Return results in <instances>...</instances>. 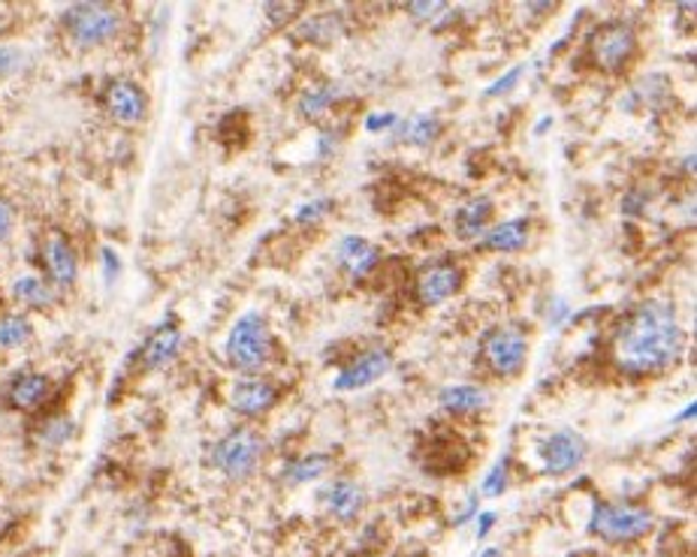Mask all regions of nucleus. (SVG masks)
Here are the masks:
<instances>
[{
  "mask_svg": "<svg viewBox=\"0 0 697 557\" xmlns=\"http://www.w3.org/2000/svg\"><path fill=\"white\" fill-rule=\"evenodd\" d=\"M686 347L676 307L662 298H646L620 319L613 332V359L628 377H655L674 368Z\"/></svg>",
  "mask_w": 697,
  "mask_h": 557,
  "instance_id": "1",
  "label": "nucleus"
},
{
  "mask_svg": "<svg viewBox=\"0 0 697 557\" xmlns=\"http://www.w3.org/2000/svg\"><path fill=\"white\" fill-rule=\"evenodd\" d=\"M655 530V515L637 503L597 501L589 515V534L610 546H631L641 543Z\"/></svg>",
  "mask_w": 697,
  "mask_h": 557,
  "instance_id": "2",
  "label": "nucleus"
},
{
  "mask_svg": "<svg viewBox=\"0 0 697 557\" xmlns=\"http://www.w3.org/2000/svg\"><path fill=\"white\" fill-rule=\"evenodd\" d=\"M223 353H227L230 368H236V371H260L266 361H269V356H272V335H269V323H266L263 314L248 311V314L236 319L230 335H227Z\"/></svg>",
  "mask_w": 697,
  "mask_h": 557,
  "instance_id": "3",
  "label": "nucleus"
},
{
  "mask_svg": "<svg viewBox=\"0 0 697 557\" xmlns=\"http://www.w3.org/2000/svg\"><path fill=\"white\" fill-rule=\"evenodd\" d=\"M61 24L79 49H97L118 36L122 12L110 3H73L61 15Z\"/></svg>",
  "mask_w": 697,
  "mask_h": 557,
  "instance_id": "4",
  "label": "nucleus"
},
{
  "mask_svg": "<svg viewBox=\"0 0 697 557\" xmlns=\"http://www.w3.org/2000/svg\"><path fill=\"white\" fill-rule=\"evenodd\" d=\"M263 459V438L254 428H236L211 449V464L232 482L248 480Z\"/></svg>",
  "mask_w": 697,
  "mask_h": 557,
  "instance_id": "5",
  "label": "nucleus"
},
{
  "mask_svg": "<svg viewBox=\"0 0 697 557\" xmlns=\"http://www.w3.org/2000/svg\"><path fill=\"white\" fill-rule=\"evenodd\" d=\"M637 52V33L625 22L601 24L592 33V57L604 73H622Z\"/></svg>",
  "mask_w": 697,
  "mask_h": 557,
  "instance_id": "6",
  "label": "nucleus"
},
{
  "mask_svg": "<svg viewBox=\"0 0 697 557\" xmlns=\"http://www.w3.org/2000/svg\"><path fill=\"white\" fill-rule=\"evenodd\" d=\"M483 356H487L489 368L501 377H517L526 368L529 359V340L520 328L501 326L492 328L483 338Z\"/></svg>",
  "mask_w": 697,
  "mask_h": 557,
  "instance_id": "7",
  "label": "nucleus"
},
{
  "mask_svg": "<svg viewBox=\"0 0 697 557\" xmlns=\"http://www.w3.org/2000/svg\"><path fill=\"white\" fill-rule=\"evenodd\" d=\"M589 443L583 440V434H576L571 428L553 431L550 438L543 440L541 449H538L543 473H550V476H568V473H574V470L583 467Z\"/></svg>",
  "mask_w": 697,
  "mask_h": 557,
  "instance_id": "8",
  "label": "nucleus"
},
{
  "mask_svg": "<svg viewBox=\"0 0 697 557\" xmlns=\"http://www.w3.org/2000/svg\"><path fill=\"white\" fill-rule=\"evenodd\" d=\"M465 274L456 263H435L429 269H423L417 274V284H414V295L423 307H438L444 305L447 298H454L459 290H462Z\"/></svg>",
  "mask_w": 697,
  "mask_h": 557,
  "instance_id": "9",
  "label": "nucleus"
},
{
  "mask_svg": "<svg viewBox=\"0 0 697 557\" xmlns=\"http://www.w3.org/2000/svg\"><path fill=\"white\" fill-rule=\"evenodd\" d=\"M103 106L110 112V118L124 124V127L143 124L145 115H148V97L131 78H112L103 91Z\"/></svg>",
  "mask_w": 697,
  "mask_h": 557,
  "instance_id": "10",
  "label": "nucleus"
},
{
  "mask_svg": "<svg viewBox=\"0 0 697 557\" xmlns=\"http://www.w3.org/2000/svg\"><path fill=\"white\" fill-rule=\"evenodd\" d=\"M389 368H393V353L384 350V347H372V350L360 353L351 365H344L335 377V389L339 392H360L381 377H387Z\"/></svg>",
  "mask_w": 697,
  "mask_h": 557,
  "instance_id": "11",
  "label": "nucleus"
},
{
  "mask_svg": "<svg viewBox=\"0 0 697 557\" xmlns=\"http://www.w3.org/2000/svg\"><path fill=\"white\" fill-rule=\"evenodd\" d=\"M43 269L45 281L58 290H70V286L79 281V260L73 244L61 235V232H52L49 239L43 241Z\"/></svg>",
  "mask_w": 697,
  "mask_h": 557,
  "instance_id": "12",
  "label": "nucleus"
},
{
  "mask_svg": "<svg viewBox=\"0 0 697 557\" xmlns=\"http://www.w3.org/2000/svg\"><path fill=\"white\" fill-rule=\"evenodd\" d=\"M278 404V389L269 380L251 377V380H239L230 389V407L239 416L257 419V416L269 413Z\"/></svg>",
  "mask_w": 697,
  "mask_h": 557,
  "instance_id": "13",
  "label": "nucleus"
},
{
  "mask_svg": "<svg viewBox=\"0 0 697 557\" xmlns=\"http://www.w3.org/2000/svg\"><path fill=\"white\" fill-rule=\"evenodd\" d=\"M178 350H181V328H178L176 319H166L148 335L143 350H139V359H143L145 371H160L176 359Z\"/></svg>",
  "mask_w": 697,
  "mask_h": 557,
  "instance_id": "14",
  "label": "nucleus"
},
{
  "mask_svg": "<svg viewBox=\"0 0 697 557\" xmlns=\"http://www.w3.org/2000/svg\"><path fill=\"white\" fill-rule=\"evenodd\" d=\"M321 497L323 506H326V513H330L335 522H342V525L360 518V513H363L365 506V492L354 480H335Z\"/></svg>",
  "mask_w": 697,
  "mask_h": 557,
  "instance_id": "15",
  "label": "nucleus"
},
{
  "mask_svg": "<svg viewBox=\"0 0 697 557\" xmlns=\"http://www.w3.org/2000/svg\"><path fill=\"white\" fill-rule=\"evenodd\" d=\"M49 392H52V380L45 374L24 371L10 382L7 398H10V407H15V410L33 413V410H40L49 401Z\"/></svg>",
  "mask_w": 697,
  "mask_h": 557,
  "instance_id": "16",
  "label": "nucleus"
},
{
  "mask_svg": "<svg viewBox=\"0 0 697 557\" xmlns=\"http://www.w3.org/2000/svg\"><path fill=\"white\" fill-rule=\"evenodd\" d=\"M335 260H339V265L351 277H365V274H372V269L381 263V251H377L372 241H365L363 235H347V239L339 241Z\"/></svg>",
  "mask_w": 697,
  "mask_h": 557,
  "instance_id": "17",
  "label": "nucleus"
},
{
  "mask_svg": "<svg viewBox=\"0 0 697 557\" xmlns=\"http://www.w3.org/2000/svg\"><path fill=\"white\" fill-rule=\"evenodd\" d=\"M438 401L447 413L454 416H471L480 413L483 407L489 404V395L480 389V386H471V382H456V386H447L438 395Z\"/></svg>",
  "mask_w": 697,
  "mask_h": 557,
  "instance_id": "18",
  "label": "nucleus"
},
{
  "mask_svg": "<svg viewBox=\"0 0 697 557\" xmlns=\"http://www.w3.org/2000/svg\"><path fill=\"white\" fill-rule=\"evenodd\" d=\"M529 244V220H504L483 232V248L498 253H517Z\"/></svg>",
  "mask_w": 697,
  "mask_h": 557,
  "instance_id": "19",
  "label": "nucleus"
},
{
  "mask_svg": "<svg viewBox=\"0 0 697 557\" xmlns=\"http://www.w3.org/2000/svg\"><path fill=\"white\" fill-rule=\"evenodd\" d=\"M489 220H492V199H471L456 211L454 230L459 239H480L489 230Z\"/></svg>",
  "mask_w": 697,
  "mask_h": 557,
  "instance_id": "20",
  "label": "nucleus"
},
{
  "mask_svg": "<svg viewBox=\"0 0 697 557\" xmlns=\"http://www.w3.org/2000/svg\"><path fill=\"white\" fill-rule=\"evenodd\" d=\"M332 467L330 455L323 452H309V455H299V459L288 461L284 470H281V480L288 485H309V482H318L321 476H326Z\"/></svg>",
  "mask_w": 697,
  "mask_h": 557,
  "instance_id": "21",
  "label": "nucleus"
},
{
  "mask_svg": "<svg viewBox=\"0 0 697 557\" xmlns=\"http://www.w3.org/2000/svg\"><path fill=\"white\" fill-rule=\"evenodd\" d=\"M396 127L398 136L408 145H417V148H429L441 136V120H438V115H431V112H417V115H410V118H405Z\"/></svg>",
  "mask_w": 697,
  "mask_h": 557,
  "instance_id": "22",
  "label": "nucleus"
},
{
  "mask_svg": "<svg viewBox=\"0 0 697 557\" xmlns=\"http://www.w3.org/2000/svg\"><path fill=\"white\" fill-rule=\"evenodd\" d=\"M12 295H15L19 305L37 307V311L55 305V286L49 284L45 277H40V274H24V277H19L12 284Z\"/></svg>",
  "mask_w": 697,
  "mask_h": 557,
  "instance_id": "23",
  "label": "nucleus"
},
{
  "mask_svg": "<svg viewBox=\"0 0 697 557\" xmlns=\"http://www.w3.org/2000/svg\"><path fill=\"white\" fill-rule=\"evenodd\" d=\"M33 335L31 319L22 317V314H7L0 319V347L3 350H15V347H24Z\"/></svg>",
  "mask_w": 697,
  "mask_h": 557,
  "instance_id": "24",
  "label": "nucleus"
},
{
  "mask_svg": "<svg viewBox=\"0 0 697 557\" xmlns=\"http://www.w3.org/2000/svg\"><path fill=\"white\" fill-rule=\"evenodd\" d=\"M342 97V88L339 85H323V88H311L299 97V112L305 118H318L323 112L330 109L335 99Z\"/></svg>",
  "mask_w": 697,
  "mask_h": 557,
  "instance_id": "25",
  "label": "nucleus"
},
{
  "mask_svg": "<svg viewBox=\"0 0 697 557\" xmlns=\"http://www.w3.org/2000/svg\"><path fill=\"white\" fill-rule=\"evenodd\" d=\"M73 431H76V428H73V419L58 416V419H49V422H45L40 438H43L45 446H64L66 440L73 438Z\"/></svg>",
  "mask_w": 697,
  "mask_h": 557,
  "instance_id": "26",
  "label": "nucleus"
},
{
  "mask_svg": "<svg viewBox=\"0 0 697 557\" xmlns=\"http://www.w3.org/2000/svg\"><path fill=\"white\" fill-rule=\"evenodd\" d=\"M508 480H510V461H508V455H504V459L498 461L496 467L489 470L487 480H483V494H487V497H498V494H504V488H508Z\"/></svg>",
  "mask_w": 697,
  "mask_h": 557,
  "instance_id": "27",
  "label": "nucleus"
},
{
  "mask_svg": "<svg viewBox=\"0 0 697 557\" xmlns=\"http://www.w3.org/2000/svg\"><path fill=\"white\" fill-rule=\"evenodd\" d=\"M335 19H330V15H314L309 24H302V33L309 36V40H314V43H326V40H332L335 36Z\"/></svg>",
  "mask_w": 697,
  "mask_h": 557,
  "instance_id": "28",
  "label": "nucleus"
},
{
  "mask_svg": "<svg viewBox=\"0 0 697 557\" xmlns=\"http://www.w3.org/2000/svg\"><path fill=\"white\" fill-rule=\"evenodd\" d=\"M330 211H332V199H311V202H305V206L297 211V223L311 227V223H318L321 218H326Z\"/></svg>",
  "mask_w": 697,
  "mask_h": 557,
  "instance_id": "29",
  "label": "nucleus"
},
{
  "mask_svg": "<svg viewBox=\"0 0 697 557\" xmlns=\"http://www.w3.org/2000/svg\"><path fill=\"white\" fill-rule=\"evenodd\" d=\"M24 66V52L15 45H0V78L15 76Z\"/></svg>",
  "mask_w": 697,
  "mask_h": 557,
  "instance_id": "30",
  "label": "nucleus"
},
{
  "mask_svg": "<svg viewBox=\"0 0 697 557\" xmlns=\"http://www.w3.org/2000/svg\"><path fill=\"white\" fill-rule=\"evenodd\" d=\"M522 73H526V64L520 66H513V70H508L504 76L496 78L492 85L487 88V97H504V94H510V91L517 88V82L522 78Z\"/></svg>",
  "mask_w": 697,
  "mask_h": 557,
  "instance_id": "31",
  "label": "nucleus"
},
{
  "mask_svg": "<svg viewBox=\"0 0 697 557\" xmlns=\"http://www.w3.org/2000/svg\"><path fill=\"white\" fill-rule=\"evenodd\" d=\"M100 265H103L106 284H115L118 274H122V260H118V253L112 251V248H103V251H100Z\"/></svg>",
  "mask_w": 697,
  "mask_h": 557,
  "instance_id": "32",
  "label": "nucleus"
},
{
  "mask_svg": "<svg viewBox=\"0 0 697 557\" xmlns=\"http://www.w3.org/2000/svg\"><path fill=\"white\" fill-rule=\"evenodd\" d=\"M405 10L414 15V19H420V22H429V19H435V12H444L447 10V3H435V0H429V3H408Z\"/></svg>",
  "mask_w": 697,
  "mask_h": 557,
  "instance_id": "33",
  "label": "nucleus"
},
{
  "mask_svg": "<svg viewBox=\"0 0 697 557\" xmlns=\"http://www.w3.org/2000/svg\"><path fill=\"white\" fill-rule=\"evenodd\" d=\"M398 118L393 112H381V115H368L365 118V130L368 133H381V130H389V127H396Z\"/></svg>",
  "mask_w": 697,
  "mask_h": 557,
  "instance_id": "34",
  "label": "nucleus"
},
{
  "mask_svg": "<svg viewBox=\"0 0 697 557\" xmlns=\"http://www.w3.org/2000/svg\"><path fill=\"white\" fill-rule=\"evenodd\" d=\"M12 223H15V211H12V206L7 199L0 197V244L10 239Z\"/></svg>",
  "mask_w": 697,
  "mask_h": 557,
  "instance_id": "35",
  "label": "nucleus"
},
{
  "mask_svg": "<svg viewBox=\"0 0 697 557\" xmlns=\"http://www.w3.org/2000/svg\"><path fill=\"white\" fill-rule=\"evenodd\" d=\"M496 525V513H480L477 515V539H487V534Z\"/></svg>",
  "mask_w": 697,
  "mask_h": 557,
  "instance_id": "36",
  "label": "nucleus"
},
{
  "mask_svg": "<svg viewBox=\"0 0 697 557\" xmlns=\"http://www.w3.org/2000/svg\"><path fill=\"white\" fill-rule=\"evenodd\" d=\"M477 557H508V555H504V551H501L498 546H492V548H483V551H480Z\"/></svg>",
  "mask_w": 697,
  "mask_h": 557,
  "instance_id": "37",
  "label": "nucleus"
},
{
  "mask_svg": "<svg viewBox=\"0 0 697 557\" xmlns=\"http://www.w3.org/2000/svg\"><path fill=\"white\" fill-rule=\"evenodd\" d=\"M550 124H553V120H550V118H543L541 124H538V130H534V133H543V130H547V127H550Z\"/></svg>",
  "mask_w": 697,
  "mask_h": 557,
  "instance_id": "38",
  "label": "nucleus"
}]
</instances>
